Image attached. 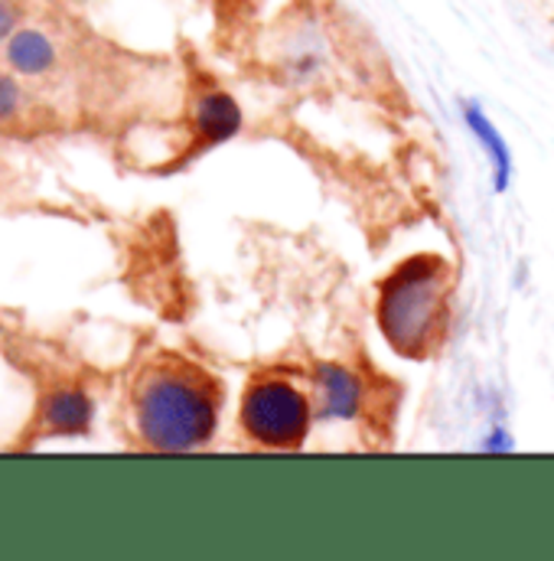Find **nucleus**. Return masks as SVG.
Here are the masks:
<instances>
[{"label": "nucleus", "instance_id": "1a4fd4ad", "mask_svg": "<svg viewBox=\"0 0 554 561\" xmlns=\"http://www.w3.org/2000/svg\"><path fill=\"white\" fill-rule=\"evenodd\" d=\"M16 108H20V89L13 79L0 76V118H13Z\"/></svg>", "mask_w": 554, "mask_h": 561}, {"label": "nucleus", "instance_id": "f03ea898", "mask_svg": "<svg viewBox=\"0 0 554 561\" xmlns=\"http://www.w3.org/2000/svg\"><path fill=\"white\" fill-rule=\"evenodd\" d=\"M450 320V265L417 255L399 265L379 294V327L389 346L408 359L430 356Z\"/></svg>", "mask_w": 554, "mask_h": 561}, {"label": "nucleus", "instance_id": "9b49d317", "mask_svg": "<svg viewBox=\"0 0 554 561\" xmlns=\"http://www.w3.org/2000/svg\"><path fill=\"white\" fill-rule=\"evenodd\" d=\"M235 3H249V0H235Z\"/></svg>", "mask_w": 554, "mask_h": 561}, {"label": "nucleus", "instance_id": "6e6552de", "mask_svg": "<svg viewBox=\"0 0 554 561\" xmlns=\"http://www.w3.org/2000/svg\"><path fill=\"white\" fill-rule=\"evenodd\" d=\"M92 421V405L82 392H59L46 405V424L56 434H82Z\"/></svg>", "mask_w": 554, "mask_h": 561}, {"label": "nucleus", "instance_id": "39448f33", "mask_svg": "<svg viewBox=\"0 0 554 561\" xmlns=\"http://www.w3.org/2000/svg\"><path fill=\"white\" fill-rule=\"evenodd\" d=\"M193 122H196V135L199 138L206 140V144H219V140H229L239 131L242 112H239V105L226 92H206L196 102Z\"/></svg>", "mask_w": 554, "mask_h": 561}, {"label": "nucleus", "instance_id": "7ed1b4c3", "mask_svg": "<svg viewBox=\"0 0 554 561\" xmlns=\"http://www.w3.org/2000/svg\"><path fill=\"white\" fill-rule=\"evenodd\" d=\"M310 396L284 376H258L242 396V427L258 447H300L310 431Z\"/></svg>", "mask_w": 554, "mask_h": 561}, {"label": "nucleus", "instance_id": "0eeeda50", "mask_svg": "<svg viewBox=\"0 0 554 561\" xmlns=\"http://www.w3.org/2000/svg\"><path fill=\"white\" fill-rule=\"evenodd\" d=\"M7 59L16 72L23 76H39V72H49L53 62H56V46L36 33V30H20L7 39Z\"/></svg>", "mask_w": 554, "mask_h": 561}, {"label": "nucleus", "instance_id": "f257e3e1", "mask_svg": "<svg viewBox=\"0 0 554 561\" xmlns=\"http://www.w3.org/2000/svg\"><path fill=\"white\" fill-rule=\"evenodd\" d=\"M222 389L216 376L180 356L153 359L135 379V424L153 450H196L219 424Z\"/></svg>", "mask_w": 554, "mask_h": 561}, {"label": "nucleus", "instance_id": "20e7f679", "mask_svg": "<svg viewBox=\"0 0 554 561\" xmlns=\"http://www.w3.org/2000/svg\"><path fill=\"white\" fill-rule=\"evenodd\" d=\"M313 386L320 389L316 405L323 419H356L362 412V382L343 366H316Z\"/></svg>", "mask_w": 554, "mask_h": 561}, {"label": "nucleus", "instance_id": "423d86ee", "mask_svg": "<svg viewBox=\"0 0 554 561\" xmlns=\"http://www.w3.org/2000/svg\"><path fill=\"white\" fill-rule=\"evenodd\" d=\"M463 122H466L470 135L480 140V147L486 150V157L493 163V186L503 193L509 186V176H512V153L506 147V138L496 131V125L483 115L480 105H466L463 108Z\"/></svg>", "mask_w": 554, "mask_h": 561}, {"label": "nucleus", "instance_id": "9d476101", "mask_svg": "<svg viewBox=\"0 0 554 561\" xmlns=\"http://www.w3.org/2000/svg\"><path fill=\"white\" fill-rule=\"evenodd\" d=\"M13 26H16V10L0 0V39H10L13 36Z\"/></svg>", "mask_w": 554, "mask_h": 561}]
</instances>
